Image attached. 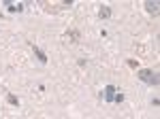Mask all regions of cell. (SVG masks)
<instances>
[{"label":"cell","mask_w":160,"mask_h":119,"mask_svg":"<svg viewBox=\"0 0 160 119\" xmlns=\"http://www.w3.org/2000/svg\"><path fill=\"white\" fill-rule=\"evenodd\" d=\"M139 79H141L143 83L152 85V87H158V83H160L158 72L152 70V68H141V70H139Z\"/></svg>","instance_id":"6da1fadb"},{"label":"cell","mask_w":160,"mask_h":119,"mask_svg":"<svg viewBox=\"0 0 160 119\" xmlns=\"http://www.w3.org/2000/svg\"><path fill=\"white\" fill-rule=\"evenodd\" d=\"M115 96H118V87H115V85H107V87H105V94H102V98H105V102H109V104H113Z\"/></svg>","instance_id":"7a4b0ae2"},{"label":"cell","mask_w":160,"mask_h":119,"mask_svg":"<svg viewBox=\"0 0 160 119\" xmlns=\"http://www.w3.org/2000/svg\"><path fill=\"white\" fill-rule=\"evenodd\" d=\"M66 40H68V43H79V40H81V32H79V30H77V28H71V30H66Z\"/></svg>","instance_id":"3957f363"},{"label":"cell","mask_w":160,"mask_h":119,"mask_svg":"<svg viewBox=\"0 0 160 119\" xmlns=\"http://www.w3.org/2000/svg\"><path fill=\"white\" fill-rule=\"evenodd\" d=\"M2 7H4L9 13H19L22 9H24V4H19V2L13 4V0H2Z\"/></svg>","instance_id":"277c9868"},{"label":"cell","mask_w":160,"mask_h":119,"mask_svg":"<svg viewBox=\"0 0 160 119\" xmlns=\"http://www.w3.org/2000/svg\"><path fill=\"white\" fill-rule=\"evenodd\" d=\"M145 11H148L149 15H158L160 4L156 2V0H145Z\"/></svg>","instance_id":"5b68a950"},{"label":"cell","mask_w":160,"mask_h":119,"mask_svg":"<svg viewBox=\"0 0 160 119\" xmlns=\"http://www.w3.org/2000/svg\"><path fill=\"white\" fill-rule=\"evenodd\" d=\"M98 17H100V19H109V17H111V7L102 4V7L98 9Z\"/></svg>","instance_id":"8992f818"},{"label":"cell","mask_w":160,"mask_h":119,"mask_svg":"<svg viewBox=\"0 0 160 119\" xmlns=\"http://www.w3.org/2000/svg\"><path fill=\"white\" fill-rule=\"evenodd\" d=\"M41 4H43V9L47 13H60L62 11V4L60 7H58V4H47V2H41Z\"/></svg>","instance_id":"52a82bcc"},{"label":"cell","mask_w":160,"mask_h":119,"mask_svg":"<svg viewBox=\"0 0 160 119\" xmlns=\"http://www.w3.org/2000/svg\"><path fill=\"white\" fill-rule=\"evenodd\" d=\"M32 51H34V53H37V58L41 60V62H43V64H47V55H45V51H43V49H38L37 45H32Z\"/></svg>","instance_id":"ba28073f"},{"label":"cell","mask_w":160,"mask_h":119,"mask_svg":"<svg viewBox=\"0 0 160 119\" xmlns=\"http://www.w3.org/2000/svg\"><path fill=\"white\" fill-rule=\"evenodd\" d=\"M7 102H9L11 107H19V98L15 94H11V92H7Z\"/></svg>","instance_id":"9c48e42d"},{"label":"cell","mask_w":160,"mask_h":119,"mask_svg":"<svg viewBox=\"0 0 160 119\" xmlns=\"http://www.w3.org/2000/svg\"><path fill=\"white\" fill-rule=\"evenodd\" d=\"M124 98H126V96H124L122 92H120V94L115 96V100H113V104H122V102H124Z\"/></svg>","instance_id":"30bf717a"},{"label":"cell","mask_w":160,"mask_h":119,"mask_svg":"<svg viewBox=\"0 0 160 119\" xmlns=\"http://www.w3.org/2000/svg\"><path fill=\"white\" fill-rule=\"evenodd\" d=\"M126 64H128V66H130V68H139V62H137V60H128V62H126Z\"/></svg>","instance_id":"8fae6325"},{"label":"cell","mask_w":160,"mask_h":119,"mask_svg":"<svg viewBox=\"0 0 160 119\" xmlns=\"http://www.w3.org/2000/svg\"><path fill=\"white\" fill-rule=\"evenodd\" d=\"M158 102H160V100H158V96H154V98H152V104H154V107H160Z\"/></svg>","instance_id":"7c38bea8"}]
</instances>
